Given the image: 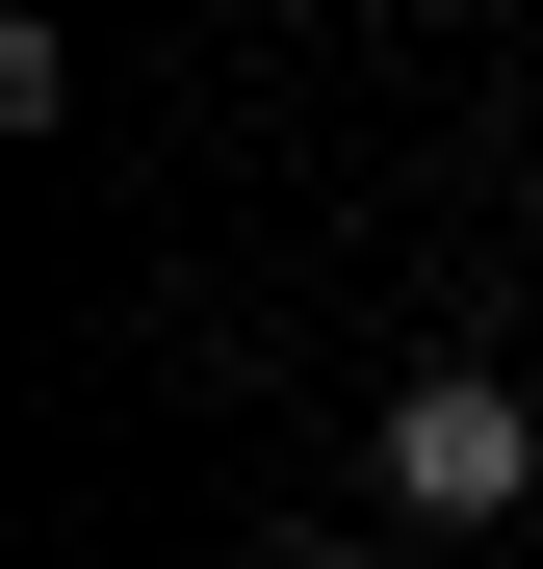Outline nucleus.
<instances>
[{
	"mask_svg": "<svg viewBox=\"0 0 543 569\" xmlns=\"http://www.w3.org/2000/svg\"><path fill=\"white\" fill-rule=\"evenodd\" d=\"M389 518H440V543H466V518H543V415L492 389V362H414V389H389Z\"/></svg>",
	"mask_w": 543,
	"mask_h": 569,
	"instance_id": "f257e3e1",
	"label": "nucleus"
},
{
	"mask_svg": "<svg viewBox=\"0 0 543 569\" xmlns=\"http://www.w3.org/2000/svg\"><path fill=\"white\" fill-rule=\"evenodd\" d=\"M259 569H389V543H259Z\"/></svg>",
	"mask_w": 543,
	"mask_h": 569,
	"instance_id": "f03ea898",
	"label": "nucleus"
}]
</instances>
